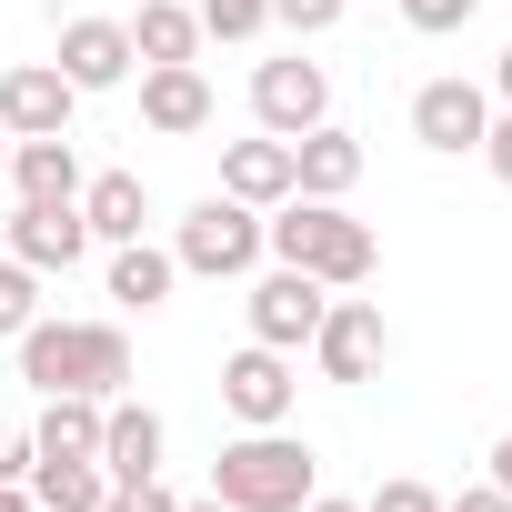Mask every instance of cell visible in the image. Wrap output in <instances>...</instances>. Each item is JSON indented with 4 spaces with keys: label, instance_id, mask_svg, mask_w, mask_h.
Returning a JSON list of instances; mask_svg holds the SVG:
<instances>
[{
    "label": "cell",
    "instance_id": "7402d4cb",
    "mask_svg": "<svg viewBox=\"0 0 512 512\" xmlns=\"http://www.w3.org/2000/svg\"><path fill=\"white\" fill-rule=\"evenodd\" d=\"M31 502L41 512H101L111 502V472L101 462H31Z\"/></svg>",
    "mask_w": 512,
    "mask_h": 512
},
{
    "label": "cell",
    "instance_id": "d6986e66",
    "mask_svg": "<svg viewBox=\"0 0 512 512\" xmlns=\"http://www.w3.org/2000/svg\"><path fill=\"white\" fill-rule=\"evenodd\" d=\"M11 181H21V201H81V151H71V131L11 141Z\"/></svg>",
    "mask_w": 512,
    "mask_h": 512
},
{
    "label": "cell",
    "instance_id": "f546056e",
    "mask_svg": "<svg viewBox=\"0 0 512 512\" xmlns=\"http://www.w3.org/2000/svg\"><path fill=\"white\" fill-rule=\"evenodd\" d=\"M442 512H512V492H502V482H462Z\"/></svg>",
    "mask_w": 512,
    "mask_h": 512
},
{
    "label": "cell",
    "instance_id": "6da1fadb",
    "mask_svg": "<svg viewBox=\"0 0 512 512\" xmlns=\"http://www.w3.org/2000/svg\"><path fill=\"white\" fill-rule=\"evenodd\" d=\"M262 251H272V262H292V272H312L322 292H352V282H372V262H382L372 221H352L342 201H312V191L272 201V221H262Z\"/></svg>",
    "mask_w": 512,
    "mask_h": 512
},
{
    "label": "cell",
    "instance_id": "e0dca14e",
    "mask_svg": "<svg viewBox=\"0 0 512 512\" xmlns=\"http://www.w3.org/2000/svg\"><path fill=\"white\" fill-rule=\"evenodd\" d=\"M352 181H362V141H352V131H332V121H322V131H302V141H292V191L342 201Z\"/></svg>",
    "mask_w": 512,
    "mask_h": 512
},
{
    "label": "cell",
    "instance_id": "603a6c76",
    "mask_svg": "<svg viewBox=\"0 0 512 512\" xmlns=\"http://www.w3.org/2000/svg\"><path fill=\"white\" fill-rule=\"evenodd\" d=\"M31 322H41V272H31V262H0V332L21 342Z\"/></svg>",
    "mask_w": 512,
    "mask_h": 512
},
{
    "label": "cell",
    "instance_id": "7a4b0ae2",
    "mask_svg": "<svg viewBox=\"0 0 512 512\" xmlns=\"http://www.w3.org/2000/svg\"><path fill=\"white\" fill-rule=\"evenodd\" d=\"M21 382H31V392H91V402H121L131 342H121V322H31V332H21Z\"/></svg>",
    "mask_w": 512,
    "mask_h": 512
},
{
    "label": "cell",
    "instance_id": "d4e9b609",
    "mask_svg": "<svg viewBox=\"0 0 512 512\" xmlns=\"http://www.w3.org/2000/svg\"><path fill=\"white\" fill-rule=\"evenodd\" d=\"M472 11H482V0H402V21H412L422 41H442V31H462Z\"/></svg>",
    "mask_w": 512,
    "mask_h": 512
},
{
    "label": "cell",
    "instance_id": "4dcf8cb0",
    "mask_svg": "<svg viewBox=\"0 0 512 512\" xmlns=\"http://www.w3.org/2000/svg\"><path fill=\"white\" fill-rule=\"evenodd\" d=\"M0 482H31V432H0Z\"/></svg>",
    "mask_w": 512,
    "mask_h": 512
},
{
    "label": "cell",
    "instance_id": "f1b7e54d",
    "mask_svg": "<svg viewBox=\"0 0 512 512\" xmlns=\"http://www.w3.org/2000/svg\"><path fill=\"white\" fill-rule=\"evenodd\" d=\"M482 161H492V181L512 191V111H492V131H482Z\"/></svg>",
    "mask_w": 512,
    "mask_h": 512
},
{
    "label": "cell",
    "instance_id": "ffe728a7",
    "mask_svg": "<svg viewBox=\"0 0 512 512\" xmlns=\"http://www.w3.org/2000/svg\"><path fill=\"white\" fill-rule=\"evenodd\" d=\"M81 221H91V241H141V221H151L141 171H101V181H81Z\"/></svg>",
    "mask_w": 512,
    "mask_h": 512
},
{
    "label": "cell",
    "instance_id": "9c48e42d",
    "mask_svg": "<svg viewBox=\"0 0 512 512\" xmlns=\"http://www.w3.org/2000/svg\"><path fill=\"white\" fill-rule=\"evenodd\" d=\"M492 131V91L482 81H422L412 91V141L422 151H482Z\"/></svg>",
    "mask_w": 512,
    "mask_h": 512
},
{
    "label": "cell",
    "instance_id": "ac0fdd59",
    "mask_svg": "<svg viewBox=\"0 0 512 512\" xmlns=\"http://www.w3.org/2000/svg\"><path fill=\"white\" fill-rule=\"evenodd\" d=\"M121 31H131V61H141V71H161V61H191V51H201V11H181V0H141Z\"/></svg>",
    "mask_w": 512,
    "mask_h": 512
},
{
    "label": "cell",
    "instance_id": "836d02e7",
    "mask_svg": "<svg viewBox=\"0 0 512 512\" xmlns=\"http://www.w3.org/2000/svg\"><path fill=\"white\" fill-rule=\"evenodd\" d=\"M492 91H502V111H512V51H502V61H492Z\"/></svg>",
    "mask_w": 512,
    "mask_h": 512
},
{
    "label": "cell",
    "instance_id": "5b68a950",
    "mask_svg": "<svg viewBox=\"0 0 512 512\" xmlns=\"http://www.w3.org/2000/svg\"><path fill=\"white\" fill-rule=\"evenodd\" d=\"M292 402H302V372H292V352L251 342V352H231V362H221V412H231L241 432H272V422H292Z\"/></svg>",
    "mask_w": 512,
    "mask_h": 512
},
{
    "label": "cell",
    "instance_id": "3957f363",
    "mask_svg": "<svg viewBox=\"0 0 512 512\" xmlns=\"http://www.w3.org/2000/svg\"><path fill=\"white\" fill-rule=\"evenodd\" d=\"M312 492H322V462H312V442H292L282 422L221 442V462H211V502H231V512H302Z\"/></svg>",
    "mask_w": 512,
    "mask_h": 512
},
{
    "label": "cell",
    "instance_id": "30bf717a",
    "mask_svg": "<svg viewBox=\"0 0 512 512\" xmlns=\"http://www.w3.org/2000/svg\"><path fill=\"white\" fill-rule=\"evenodd\" d=\"M382 352H392L382 302H332V312H322V332H312V362H322L332 382H372V372H382Z\"/></svg>",
    "mask_w": 512,
    "mask_h": 512
},
{
    "label": "cell",
    "instance_id": "83f0119b",
    "mask_svg": "<svg viewBox=\"0 0 512 512\" xmlns=\"http://www.w3.org/2000/svg\"><path fill=\"white\" fill-rule=\"evenodd\" d=\"M101 512H181V502H171V492H161V472H151V482H111V502H101Z\"/></svg>",
    "mask_w": 512,
    "mask_h": 512
},
{
    "label": "cell",
    "instance_id": "8fae6325",
    "mask_svg": "<svg viewBox=\"0 0 512 512\" xmlns=\"http://www.w3.org/2000/svg\"><path fill=\"white\" fill-rule=\"evenodd\" d=\"M81 251H91L81 201H21V211H11V262H31V272H71Z\"/></svg>",
    "mask_w": 512,
    "mask_h": 512
},
{
    "label": "cell",
    "instance_id": "4316f807",
    "mask_svg": "<svg viewBox=\"0 0 512 512\" xmlns=\"http://www.w3.org/2000/svg\"><path fill=\"white\" fill-rule=\"evenodd\" d=\"M362 512H442V492H432V482H412V472H402V482H382V492H372V502H362Z\"/></svg>",
    "mask_w": 512,
    "mask_h": 512
},
{
    "label": "cell",
    "instance_id": "2e32d148",
    "mask_svg": "<svg viewBox=\"0 0 512 512\" xmlns=\"http://www.w3.org/2000/svg\"><path fill=\"white\" fill-rule=\"evenodd\" d=\"M221 191L231 201H251V211H272V201H292V141H231L221 151Z\"/></svg>",
    "mask_w": 512,
    "mask_h": 512
},
{
    "label": "cell",
    "instance_id": "9a60e30c",
    "mask_svg": "<svg viewBox=\"0 0 512 512\" xmlns=\"http://www.w3.org/2000/svg\"><path fill=\"white\" fill-rule=\"evenodd\" d=\"M31 462H101V402L91 392H41Z\"/></svg>",
    "mask_w": 512,
    "mask_h": 512
},
{
    "label": "cell",
    "instance_id": "ba28073f",
    "mask_svg": "<svg viewBox=\"0 0 512 512\" xmlns=\"http://www.w3.org/2000/svg\"><path fill=\"white\" fill-rule=\"evenodd\" d=\"M71 111H81V91L61 81V61H11L0 71V131L11 141H51V131H71Z\"/></svg>",
    "mask_w": 512,
    "mask_h": 512
},
{
    "label": "cell",
    "instance_id": "4fadbf2b",
    "mask_svg": "<svg viewBox=\"0 0 512 512\" xmlns=\"http://www.w3.org/2000/svg\"><path fill=\"white\" fill-rule=\"evenodd\" d=\"M161 442H171V432H161L151 402H101V472H111V482H151V472H161Z\"/></svg>",
    "mask_w": 512,
    "mask_h": 512
},
{
    "label": "cell",
    "instance_id": "484cf974",
    "mask_svg": "<svg viewBox=\"0 0 512 512\" xmlns=\"http://www.w3.org/2000/svg\"><path fill=\"white\" fill-rule=\"evenodd\" d=\"M272 21H282V31H302V41H322V31L342 21V0H272Z\"/></svg>",
    "mask_w": 512,
    "mask_h": 512
},
{
    "label": "cell",
    "instance_id": "8992f818",
    "mask_svg": "<svg viewBox=\"0 0 512 512\" xmlns=\"http://www.w3.org/2000/svg\"><path fill=\"white\" fill-rule=\"evenodd\" d=\"M251 111H262L272 141H302V131L332 121V71L322 61H262L251 71Z\"/></svg>",
    "mask_w": 512,
    "mask_h": 512
},
{
    "label": "cell",
    "instance_id": "7c38bea8",
    "mask_svg": "<svg viewBox=\"0 0 512 512\" xmlns=\"http://www.w3.org/2000/svg\"><path fill=\"white\" fill-rule=\"evenodd\" d=\"M61 81L71 91H121L131 81V31L121 21H61Z\"/></svg>",
    "mask_w": 512,
    "mask_h": 512
},
{
    "label": "cell",
    "instance_id": "44dd1931",
    "mask_svg": "<svg viewBox=\"0 0 512 512\" xmlns=\"http://www.w3.org/2000/svg\"><path fill=\"white\" fill-rule=\"evenodd\" d=\"M171 282H181V262H171V251H151V241H111V302L161 312V302H171Z\"/></svg>",
    "mask_w": 512,
    "mask_h": 512
},
{
    "label": "cell",
    "instance_id": "d6a6232c",
    "mask_svg": "<svg viewBox=\"0 0 512 512\" xmlns=\"http://www.w3.org/2000/svg\"><path fill=\"white\" fill-rule=\"evenodd\" d=\"M0 512H41V502H31V492H21V482H0Z\"/></svg>",
    "mask_w": 512,
    "mask_h": 512
},
{
    "label": "cell",
    "instance_id": "d590c367",
    "mask_svg": "<svg viewBox=\"0 0 512 512\" xmlns=\"http://www.w3.org/2000/svg\"><path fill=\"white\" fill-rule=\"evenodd\" d=\"M181 512H231V502H181Z\"/></svg>",
    "mask_w": 512,
    "mask_h": 512
},
{
    "label": "cell",
    "instance_id": "cb8c5ba5",
    "mask_svg": "<svg viewBox=\"0 0 512 512\" xmlns=\"http://www.w3.org/2000/svg\"><path fill=\"white\" fill-rule=\"evenodd\" d=\"M272 31V0H201V41H251Z\"/></svg>",
    "mask_w": 512,
    "mask_h": 512
},
{
    "label": "cell",
    "instance_id": "8d00e7d4",
    "mask_svg": "<svg viewBox=\"0 0 512 512\" xmlns=\"http://www.w3.org/2000/svg\"><path fill=\"white\" fill-rule=\"evenodd\" d=\"M0 171H11V131H0Z\"/></svg>",
    "mask_w": 512,
    "mask_h": 512
},
{
    "label": "cell",
    "instance_id": "1f68e13d",
    "mask_svg": "<svg viewBox=\"0 0 512 512\" xmlns=\"http://www.w3.org/2000/svg\"><path fill=\"white\" fill-rule=\"evenodd\" d=\"M492 482H502V492H512V432H502V442H492Z\"/></svg>",
    "mask_w": 512,
    "mask_h": 512
},
{
    "label": "cell",
    "instance_id": "52a82bcc",
    "mask_svg": "<svg viewBox=\"0 0 512 512\" xmlns=\"http://www.w3.org/2000/svg\"><path fill=\"white\" fill-rule=\"evenodd\" d=\"M241 312H251V342H272V352H302V342L322 332L332 292H322L312 272H292V262H282V272H262V282H251V302H241Z\"/></svg>",
    "mask_w": 512,
    "mask_h": 512
},
{
    "label": "cell",
    "instance_id": "5bb4252c",
    "mask_svg": "<svg viewBox=\"0 0 512 512\" xmlns=\"http://www.w3.org/2000/svg\"><path fill=\"white\" fill-rule=\"evenodd\" d=\"M141 121H151V131H171V141L211 131V81H201L191 61H161V71H141Z\"/></svg>",
    "mask_w": 512,
    "mask_h": 512
},
{
    "label": "cell",
    "instance_id": "277c9868",
    "mask_svg": "<svg viewBox=\"0 0 512 512\" xmlns=\"http://www.w3.org/2000/svg\"><path fill=\"white\" fill-rule=\"evenodd\" d=\"M171 262H181L191 282H241L251 262H262V211L231 201V191L191 201V211H181V231H171Z\"/></svg>",
    "mask_w": 512,
    "mask_h": 512
},
{
    "label": "cell",
    "instance_id": "e575fe53",
    "mask_svg": "<svg viewBox=\"0 0 512 512\" xmlns=\"http://www.w3.org/2000/svg\"><path fill=\"white\" fill-rule=\"evenodd\" d=\"M302 512H362V502H332V492H312V502H302Z\"/></svg>",
    "mask_w": 512,
    "mask_h": 512
}]
</instances>
